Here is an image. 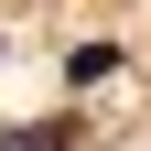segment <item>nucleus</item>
Segmentation results:
<instances>
[{
    "mask_svg": "<svg viewBox=\"0 0 151 151\" xmlns=\"http://www.w3.org/2000/svg\"><path fill=\"white\" fill-rule=\"evenodd\" d=\"M65 76H76V86H108V76H119V43H76Z\"/></svg>",
    "mask_w": 151,
    "mask_h": 151,
    "instance_id": "nucleus-1",
    "label": "nucleus"
},
{
    "mask_svg": "<svg viewBox=\"0 0 151 151\" xmlns=\"http://www.w3.org/2000/svg\"><path fill=\"white\" fill-rule=\"evenodd\" d=\"M11 151H65V119H32L22 140H11Z\"/></svg>",
    "mask_w": 151,
    "mask_h": 151,
    "instance_id": "nucleus-2",
    "label": "nucleus"
}]
</instances>
